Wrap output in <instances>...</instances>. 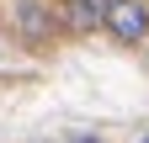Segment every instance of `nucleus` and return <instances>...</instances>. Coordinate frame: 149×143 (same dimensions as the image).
<instances>
[{"mask_svg":"<svg viewBox=\"0 0 149 143\" xmlns=\"http://www.w3.org/2000/svg\"><path fill=\"white\" fill-rule=\"evenodd\" d=\"M69 143H96V138H85V133H69Z\"/></svg>","mask_w":149,"mask_h":143,"instance_id":"4","label":"nucleus"},{"mask_svg":"<svg viewBox=\"0 0 149 143\" xmlns=\"http://www.w3.org/2000/svg\"><path fill=\"white\" fill-rule=\"evenodd\" d=\"M59 6H64V27L69 32H107L112 0H59Z\"/></svg>","mask_w":149,"mask_h":143,"instance_id":"3","label":"nucleus"},{"mask_svg":"<svg viewBox=\"0 0 149 143\" xmlns=\"http://www.w3.org/2000/svg\"><path fill=\"white\" fill-rule=\"evenodd\" d=\"M16 32H22L27 48H48V37H53V16H48L43 0H16Z\"/></svg>","mask_w":149,"mask_h":143,"instance_id":"2","label":"nucleus"},{"mask_svg":"<svg viewBox=\"0 0 149 143\" xmlns=\"http://www.w3.org/2000/svg\"><path fill=\"white\" fill-rule=\"evenodd\" d=\"M107 37L117 43V48L149 43V6H144V0H112V11H107Z\"/></svg>","mask_w":149,"mask_h":143,"instance_id":"1","label":"nucleus"},{"mask_svg":"<svg viewBox=\"0 0 149 143\" xmlns=\"http://www.w3.org/2000/svg\"><path fill=\"white\" fill-rule=\"evenodd\" d=\"M37 143H53V138H37Z\"/></svg>","mask_w":149,"mask_h":143,"instance_id":"5","label":"nucleus"},{"mask_svg":"<svg viewBox=\"0 0 149 143\" xmlns=\"http://www.w3.org/2000/svg\"><path fill=\"white\" fill-rule=\"evenodd\" d=\"M139 143H149V133H144V138H139Z\"/></svg>","mask_w":149,"mask_h":143,"instance_id":"6","label":"nucleus"}]
</instances>
